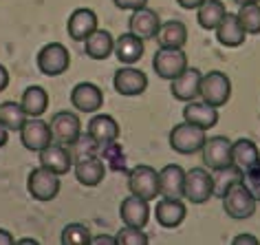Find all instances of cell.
<instances>
[{"label":"cell","mask_w":260,"mask_h":245,"mask_svg":"<svg viewBox=\"0 0 260 245\" xmlns=\"http://www.w3.org/2000/svg\"><path fill=\"white\" fill-rule=\"evenodd\" d=\"M223 208L232 219H249L256 212V199L245 186V181H238L227 188L223 195Z\"/></svg>","instance_id":"1"},{"label":"cell","mask_w":260,"mask_h":245,"mask_svg":"<svg viewBox=\"0 0 260 245\" xmlns=\"http://www.w3.org/2000/svg\"><path fill=\"white\" fill-rule=\"evenodd\" d=\"M199 95H201V100L207 102L210 106L220 108L223 104H227V100H230V95H232L230 77L225 73H220V71H210V73H205L201 77Z\"/></svg>","instance_id":"2"},{"label":"cell","mask_w":260,"mask_h":245,"mask_svg":"<svg viewBox=\"0 0 260 245\" xmlns=\"http://www.w3.org/2000/svg\"><path fill=\"white\" fill-rule=\"evenodd\" d=\"M128 188H130V195H137L141 199H148V201L161 197L159 170H154L152 166H135L128 172Z\"/></svg>","instance_id":"3"},{"label":"cell","mask_w":260,"mask_h":245,"mask_svg":"<svg viewBox=\"0 0 260 245\" xmlns=\"http://www.w3.org/2000/svg\"><path fill=\"white\" fill-rule=\"evenodd\" d=\"M27 190L36 201H51L60 192V175H55L53 170L44 168V166L34 168L27 179Z\"/></svg>","instance_id":"4"},{"label":"cell","mask_w":260,"mask_h":245,"mask_svg":"<svg viewBox=\"0 0 260 245\" xmlns=\"http://www.w3.org/2000/svg\"><path fill=\"white\" fill-rule=\"evenodd\" d=\"M205 131L199 126H192L183 121V124L174 126L170 131V146L172 150H177L179 155H194L199 152L205 144Z\"/></svg>","instance_id":"5"},{"label":"cell","mask_w":260,"mask_h":245,"mask_svg":"<svg viewBox=\"0 0 260 245\" xmlns=\"http://www.w3.org/2000/svg\"><path fill=\"white\" fill-rule=\"evenodd\" d=\"M71 64V53L69 49L60 42H49L44 44L38 53V69L42 71L44 75H62L64 71L69 69Z\"/></svg>","instance_id":"6"},{"label":"cell","mask_w":260,"mask_h":245,"mask_svg":"<svg viewBox=\"0 0 260 245\" xmlns=\"http://www.w3.org/2000/svg\"><path fill=\"white\" fill-rule=\"evenodd\" d=\"M183 197L192 203H205L214 197V177L205 168H192L185 172Z\"/></svg>","instance_id":"7"},{"label":"cell","mask_w":260,"mask_h":245,"mask_svg":"<svg viewBox=\"0 0 260 245\" xmlns=\"http://www.w3.org/2000/svg\"><path fill=\"white\" fill-rule=\"evenodd\" d=\"M154 73L164 80H174L187 69V55L183 49H159L152 60Z\"/></svg>","instance_id":"8"},{"label":"cell","mask_w":260,"mask_h":245,"mask_svg":"<svg viewBox=\"0 0 260 245\" xmlns=\"http://www.w3.org/2000/svg\"><path fill=\"white\" fill-rule=\"evenodd\" d=\"M51 135H53V141L55 144H62V146H73L77 137L82 135V124H80V117L71 111H60L53 115L51 119Z\"/></svg>","instance_id":"9"},{"label":"cell","mask_w":260,"mask_h":245,"mask_svg":"<svg viewBox=\"0 0 260 245\" xmlns=\"http://www.w3.org/2000/svg\"><path fill=\"white\" fill-rule=\"evenodd\" d=\"M201 152H203V161L205 166L210 170H223L227 166H232V141L223 137V135H216V137H210L205 139L203 148H201Z\"/></svg>","instance_id":"10"},{"label":"cell","mask_w":260,"mask_h":245,"mask_svg":"<svg viewBox=\"0 0 260 245\" xmlns=\"http://www.w3.org/2000/svg\"><path fill=\"white\" fill-rule=\"evenodd\" d=\"M113 86L119 95L135 98V95H141L148 88V77H146L144 71L133 69L130 64H126V67H121L119 71H115Z\"/></svg>","instance_id":"11"},{"label":"cell","mask_w":260,"mask_h":245,"mask_svg":"<svg viewBox=\"0 0 260 245\" xmlns=\"http://www.w3.org/2000/svg\"><path fill=\"white\" fill-rule=\"evenodd\" d=\"M119 217H121L123 225H128V228L144 230L148 225V221H150V201H148V199H141L137 195H130L121 201Z\"/></svg>","instance_id":"12"},{"label":"cell","mask_w":260,"mask_h":245,"mask_svg":"<svg viewBox=\"0 0 260 245\" xmlns=\"http://www.w3.org/2000/svg\"><path fill=\"white\" fill-rule=\"evenodd\" d=\"M51 139H53L51 126L38 117H34L31 121H24V126L20 128V141L27 150L40 152L42 148H47L51 144Z\"/></svg>","instance_id":"13"},{"label":"cell","mask_w":260,"mask_h":245,"mask_svg":"<svg viewBox=\"0 0 260 245\" xmlns=\"http://www.w3.org/2000/svg\"><path fill=\"white\" fill-rule=\"evenodd\" d=\"M71 104L82 113H95L104 104V93L93 82H80L71 91Z\"/></svg>","instance_id":"14"},{"label":"cell","mask_w":260,"mask_h":245,"mask_svg":"<svg viewBox=\"0 0 260 245\" xmlns=\"http://www.w3.org/2000/svg\"><path fill=\"white\" fill-rule=\"evenodd\" d=\"M183 119L192 126H199L203 131H210L218 124V108L210 106L207 102H187V106L183 108Z\"/></svg>","instance_id":"15"},{"label":"cell","mask_w":260,"mask_h":245,"mask_svg":"<svg viewBox=\"0 0 260 245\" xmlns=\"http://www.w3.org/2000/svg\"><path fill=\"white\" fill-rule=\"evenodd\" d=\"M154 215H157L159 225H164V228H179V225L185 221L187 208L179 197H164L157 203Z\"/></svg>","instance_id":"16"},{"label":"cell","mask_w":260,"mask_h":245,"mask_svg":"<svg viewBox=\"0 0 260 245\" xmlns=\"http://www.w3.org/2000/svg\"><path fill=\"white\" fill-rule=\"evenodd\" d=\"M128 27H130V34L139 36L141 40H148V38H157L159 27H161V18L157 16V11L144 7V9L133 11V18L128 20Z\"/></svg>","instance_id":"17"},{"label":"cell","mask_w":260,"mask_h":245,"mask_svg":"<svg viewBox=\"0 0 260 245\" xmlns=\"http://www.w3.org/2000/svg\"><path fill=\"white\" fill-rule=\"evenodd\" d=\"M104 175H106V166L95 155H88V157H82L75 161V179L82 186H88V188L100 186Z\"/></svg>","instance_id":"18"},{"label":"cell","mask_w":260,"mask_h":245,"mask_svg":"<svg viewBox=\"0 0 260 245\" xmlns=\"http://www.w3.org/2000/svg\"><path fill=\"white\" fill-rule=\"evenodd\" d=\"M67 29H69V36L73 38L75 42H84L97 29V16H95V11L88 9V7L75 9L73 14H71V18H69Z\"/></svg>","instance_id":"19"},{"label":"cell","mask_w":260,"mask_h":245,"mask_svg":"<svg viewBox=\"0 0 260 245\" xmlns=\"http://www.w3.org/2000/svg\"><path fill=\"white\" fill-rule=\"evenodd\" d=\"M201 77L203 75H201L199 69L187 67L179 77H174L172 80V88H170L172 95L177 100H181V102H192L201 91Z\"/></svg>","instance_id":"20"},{"label":"cell","mask_w":260,"mask_h":245,"mask_svg":"<svg viewBox=\"0 0 260 245\" xmlns=\"http://www.w3.org/2000/svg\"><path fill=\"white\" fill-rule=\"evenodd\" d=\"M185 170L177 164H168L159 170V192L161 197H183Z\"/></svg>","instance_id":"21"},{"label":"cell","mask_w":260,"mask_h":245,"mask_svg":"<svg viewBox=\"0 0 260 245\" xmlns=\"http://www.w3.org/2000/svg\"><path fill=\"white\" fill-rule=\"evenodd\" d=\"M214 31H216V38L223 47H240V44L245 42V36H247L243 24L238 20V16L230 14V11L223 16V20L218 22V27Z\"/></svg>","instance_id":"22"},{"label":"cell","mask_w":260,"mask_h":245,"mask_svg":"<svg viewBox=\"0 0 260 245\" xmlns=\"http://www.w3.org/2000/svg\"><path fill=\"white\" fill-rule=\"evenodd\" d=\"M115 55L121 64H130V67H133V64L139 62L141 55H144V40L128 31V34H123L115 40Z\"/></svg>","instance_id":"23"},{"label":"cell","mask_w":260,"mask_h":245,"mask_svg":"<svg viewBox=\"0 0 260 245\" xmlns=\"http://www.w3.org/2000/svg\"><path fill=\"white\" fill-rule=\"evenodd\" d=\"M40 166L53 170L55 175H64L71 170V152L62 144H49L40 150Z\"/></svg>","instance_id":"24"},{"label":"cell","mask_w":260,"mask_h":245,"mask_svg":"<svg viewBox=\"0 0 260 245\" xmlns=\"http://www.w3.org/2000/svg\"><path fill=\"white\" fill-rule=\"evenodd\" d=\"M157 42L161 49H183V44L187 42V27L179 20L161 22Z\"/></svg>","instance_id":"25"},{"label":"cell","mask_w":260,"mask_h":245,"mask_svg":"<svg viewBox=\"0 0 260 245\" xmlns=\"http://www.w3.org/2000/svg\"><path fill=\"white\" fill-rule=\"evenodd\" d=\"M88 135L97 144H108V141H117L119 137V124L110 117V115H95L88 121Z\"/></svg>","instance_id":"26"},{"label":"cell","mask_w":260,"mask_h":245,"mask_svg":"<svg viewBox=\"0 0 260 245\" xmlns=\"http://www.w3.org/2000/svg\"><path fill=\"white\" fill-rule=\"evenodd\" d=\"M84 49H86V55L93 57V60H106L115 51V40L106 29H95L84 40Z\"/></svg>","instance_id":"27"},{"label":"cell","mask_w":260,"mask_h":245,"mask_svg":"<svg viewBox=\"0 0 260 245\" xmlns=\"http://www.w3.org/2000/svg\"><path fill=\"white\" fill-rule=\"evenodd\" d=\"M225 14H227L225 3H220V0H205V3L199 7L197 22H199V27H203L207 31H214L218 27V22L223 20Z\"/></svg>","instance_id":"28"},{"label":"cell","mask_w":260,"mask_h":245,"mask_svg":"<svg viewBox=\"0 0 260 245\" xmlns=\"http://www.w3.org/2000/svg\"><path fill=\"white\" fill-rule=\"evenodd\" d=\"M20 104L29 117H40L49 106V95L42 86H29V88H24Z\"/></svg>","instance_id":"29"},{"label":"cell","mask_w":260,"mask_h":245,"mask_svg":"<svg viewBox=\"0 0 260 245\" xmlns=\"http://www.w3.org/2000/svg\"><path fill=\"white\" fill-rule=\"evenodd\" d=\"M260 159V150L258 146L253 144L251 139H238L236 144H232V161L238 166V168H249V166H253L256 161Z\"/></svg>","instance_id":"30"},{"label":"cell","mask_w":260,"mask_h":245,"mask_svg":"<svg viewBox=\"0 0 260 245\" xmlns=\"http://www.w3.org/2000/svg\"><path fill=\"white\" fill-rule=\"evenodd\" d=\"M24 121H27V113H24L22 104H16V102H3L0 104V124L7 131H20Z\"/></svg>","instance_id":"31"},{"label":"cell","mask_w":260,"mask_h":245,"mask_svg":"<svg viewBox=\"0 0 260 245\" xmlns=\"http://www.w3.org/2000/svg\"><path fill=\"white\" fill-rule=\"evenodd\" d=\"M243 179H245L243 168H238L236 164L227 166V168H223V170H216V177H214V195L223 197L230 186L243 181Z\"/></svg>","instance_id":"32"},{"label":"cell","mask_w":260,"mask_h":245,"mask_svg":"<svg viewBox=\"0 0 260 245\" xmlns=\"http://www.w3.org/2000/svg\"><path fill=\"white\" fill-rule=\"evenodd\" d=\"M238 20L243 24L245 34H260V5H240L238 11Z\"/></svg>","instance_id":"33"},{"label":"cell","mask_w":260,"mask_h":245,"mask_svg":"<svg viewBox=\"0 0 260 245\" xmlns=\"http://www.w3.org/2000/svg\"><path fill=\"white\" fill-rule=\"evenodd\" d=\"M90 241H93L90 230L82 223H69L67 228L62 230V243L64 245H88Z\"/></svg>","instance_id":"34"},{"label":"cell","mask_w":260,"mask_h":245,"mask_svg":"<svg viewBox=\"0 0 260 245\" xmlns=\"http://www.w3.org/2000/svg\"><path fill=\"white\" fill-rule=\"evenodd\" d=\"M148 241H150L148 234H144L139 228H128V225H123L115 236L117 245H148Z\"/></svg>","instance_id":"35"},{"label":"cell","mask_w":260,"mask_h":245,"mask_svg":"<svg viewBox=\"0 0 260 245\" xmlns=\"http://www.w3.org/2000/svg\"><path fill=\"white\" fill-rule=\"evenodd\" d=\"M243 181H245L247 188H249V192L253 195V199H256V201H260V159H258L253 166H249V168H247Z\"/></svg>","instance_id":"36"},{"label":"cell","mask_w":260,"mask_h":245,"mask_svg":"<svg viewBox=\"0 0 260 245\" xmlns=\"http://www.w3.org/2000/svg\"><path fill=\"white\" fill-rule=\"evenodd\" d=\"M113 3L117 9H123V11H137L148 7V0H113Z\"/></svg>","instance_id":"37"},{"label":"cell","mask_w":260,"mask_h":245,"mask_svg":"<svg viewBox=\"0 0 260 245\" xmlns=\"http://www.w3.org/2000/svg\"><path fill=\"white\" fill-rule=\"evenodd\" d=\"M177 3H179L183 9H199L201 5L205 3V0H177Z\"/></svg>","instance_id":"38"},{"label":"cell","mask_w":260,"mask_h":245,"mask_svg":"<svg viewBox=\"0 0 260 245\" xmlns=\"http://www.w3.org/2000/svg\"><path fill=\"white\" fill-rule=\"evenodd\" d=\"M7 84H9V73H7V69L0 64V91H5Z\"/></svg>","instance_id":"39"},{"label":"cell","mask_w":260,"mask_h":245,"mask_svg":"<svg viewBox=\"0 0 260 245\" xmlns=\"http://www.w3.org/2000/svg\"><path fill=\"white\" fill-rule=\"evenodd\" d=\"M11 243H14V236H11V232L0 230V245H11Z\"/></svg>","instance_id":"40"},{"label":"cell","mask_w":260,"mask_h":245,"mask_svg":"<svg viewBox=\"0 0 260 245\" xmlns=\"http://www.w3.org/2000/svg\"><path fill=\"white\" fill-rule=\"evenodd\" d=\"M236 243H251V245H256L258 243V238L256 236H247V234H243V236H236L234 238V245Z\"/></svg>","instance_id":"41"},{"label":"cell","mask_w":260,"mask_h":245,"mask_svg":"<svg viewBox=\"0 0 260 245\" xmlns=\"http://www.w3.org/2000/svg\"><path fill=\"white\" fill-rule=\"evenodd\" d=\"M90 243H110V245H113V243H115V236L100 234V236H95V238H93V241H90Z\"/></svg>","instance_id":"42"},{"label":"cell","mask_w":260,"mask_h":245,"mask_svg":"<svg viewBox=\"0 0 260 245\" xmlns=\"http://www.w3.org/2000/svg\"><path fill=\"white\" fill-rule=\"evenodd\" d=\"M5 144H7V128L0 124V148H3Z\"/></svg>","instance_id":"43"},{"label":"cell","mask_w":260,"mask_h":245,"mask_svg":"<svg viewBox=\"0 0 260 245\" xmlns=\"http://www.w3.org/2000/svg\"><path fill=\"white\" fill-rule=\"evenodd\" d=\"M234 3H238V5H253V3H260V0H234Z\"/></svg>","instance_id":"44"},{"label":"cell","mask_w":260,"mask_h":245,"mask_svg":"<svg viewBox=\"0 0 260 245\" xmlns=\"http://www.w3.org/2000/svg\"><path fill=\"white\" fill-rule=\"evenodd\" d=\"M18 243H20V245H24V243H38V241H34V238H20V241H18Z\"/></svg>","instance_id":"45"}]
</instances>
